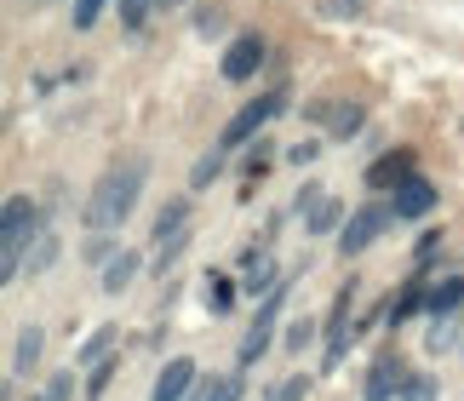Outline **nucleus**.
Returning <instances> with one entry per match:
<instances>
[{"label":"nucleus","instance_id":"25","mask_svg":"<svg viewBox=\"0 0 464 401\" xmlns=\"http://www.w3.org/2000/svg\"><path fill=\"white\" fill-rule=\"evenodd\" d=\"M52 259H58V235H41V247H34V259H29V276H34V269H46Z\"/></svg>","mask_w":464,"mask_h":401},{"label":"nucleus","instance_id":"10","mask_svg":"<svg viewBox=\"0 0 464 401\" xmlns=\"http://www.w3.org/2000/svg\"><path fill=\"white\" fill-rule=\"evenodd\" d=\"M258 64H264V41L258 34H241V41L229 46V58H224V81H246Z\"/></svg>","mask_w":464,"mask_h":401},{"label":"nucleus","instance_id":"7","mask_svg":"<svg viewBox=\"0 0 464 401\" xmlns=\"http://www.w3.org/2000/svg\"><path fill=\"white\" fill-rule=\"evenodd\" d=\"M195 373H201V367H195L189 356H172L167 367H160L155 396H150V401H184V396H189V385H195Z\"/></svg>","mask_w":464,"mask_h":401},{"label":"nucleus","instance_id":"21","mask_svg":"<svg viewBox=\"0 0 464 401\" xmlns=\"http://www.w3.org/2000/svg\"><path fill=\"white\" fill-rule=\"evenodd\" d=\"M338 212H344L338 200H315V207H310V230H315V235H327V230L338 224Z\"/></svg>","mask_w":464,"mask_h":401},{"label":"nucleus","instance_id":"22","mask_svg":"<svg viewBox=\"0 0 464 401\" xmlns=\"http://www.w3.org/2000/svg\"><path fill=\"white\" fill-rule=\"evenodd\" d=\"M430 396H436V378H430V373H413V378L401 385V401H430Z\"/></svg>","mask_w":464,"mask_h":401},{"label":"nucleus","instance_id":"2","mask_svg":"<svg viewBox=\"0 0 464 401\" xmlns=\"http://www.w3.org/2000/svg\"><path fill=\"white\" fill-rule=\"evenodd\" d=\"M29 241H41V207L29 195H6V212H0V264H6V281L24 276Z\"/></svg>","mask_w":464,"mask_h":401},{"label":"nucleus","instance_id":"13","mask_svg":"<svg viewBox=\"0 0 464 401\" xmlns=\"http://www.w3.org/2000/svg\"><path fill=\"white\" fill-rule=\"evenodd\" d=\"M459 304H464V276H448L430 287V316H453Z\"/></svg>","mask_w":464,"mask_h":401},{"label":"nucleus","instance_id":"19","mask_svg":"<svg viewBox=\"0 0 464 401\" xmlns=\"http://www.w3.org/2000/svg\"><path fill=\"white\" fill-rule=\"evenodd\" d=\"M41 401H75V367H69V373H52L46 390H41Z\"/></svg>","mask_w":464,"mask_h":401},{"label":"nucleus","instance_id":"27","mask_svg":"<svg viewBox=\"0 0 464 401\" xmlns=\"http://www.w3.org/2000/svg\"><path fill=\"white\" fill-rule=\"evenodd\" d=\"M103 12V0H75V29H92Z\"/></svg>","mask_w":464,"mask_h":401},{"label":"nucleus","instance_id":"17","mask_svg":"<svg viewBox=\"0 0 464 401\" xmlns=\"http://www.w3.org/2000/svg\"><path fill=\"white\" fill-rule=\"evenodd\" d=\"M390 178H413V155H384L379 167L367 172V184H390Z\"/></svg>","mask_w":464,"mask_h":401},{"label":"nucleus","instance_id":"6","mask_svg":"<svg viewBox=\"0 0 464 401\" xmlns=\"http://www.w3.org/2000/svg\"><path fill=\"white\" fill-rule=\"evenodd\" d=\"M407 361L401 356H379L372 361V373H367V390H362V401H390V396H401V385H407Z\"/></svg>","mask_w":464,"mask_h":401},{"label":"nucleus","instance_id":"3","mask_svg":"<svg viewBox=\"0 0 464 401\" xmlns=\"http://www.w3.org/2000/svg\"><path fill=\"white\" fill-rule=\"evenodd\" d=\"M281 103H287V93H264V98H246V103L236 109V115H229V126L218 132V150H224V155H229V150H241V143L253 138V132H264V121H270Z\"/></svg>","mask_w":464,"mask_h":401},{"label":"nucleus","instance_id":"24","mask_svg":"<svg viewBox=\"0 0 464 401\" xmlns=\"http://www.w3.org/2000/svg\"><path fill=\"white\" fill-rule=\"evenodd\" d=\"M315 327H327V321H293L287 327V350H304V344L315 338Z\"/></svg>","mask_w":464,"mask_h":401},{"label":"nucleus","instance_id":"28","mask_svg":"<svg viewBox=\"0 0 464 401\" xmlns=\"http://www.w3.org/2000/svg\"><path fill=\"white\" fill-rule=\"evenodd\" d=\"M304 396H310V378H304V373H298V378H287V385L276 390V401H304Z\"/></svg>","mask_w":464,"mask_h":401},{"label":"nucleus","instance_id":"12","mask_svg":"<svg viewBox=\"0 0 464 401\" xmlns=\"http://www.w3.org/2000/svg\"><path fill=\"white\" fill-rule=\"evenodd\" d=\"M138 264H144V259H138V252H115V259L110 264H103V293H121V287H132V276H138Z\"/></svg>","mask_w":464,"mask_h":401},{"label":"nucleus","instance_id":"23","mask_svg":"<svg viewBox=\"0 0 464 401\" xmlns=\"http://www.w3.org/2000/svg\"><path fill=\"white\" fill-rule=\"evenodd\" d=\"M121 24H127V29H144L150 24V0H121Z\"/></svg>","mask_w":464,"mask_h":401},{"label":"nucleus","instance_id":"4","mask_svg":"<svg viewBox=\"0 0 464 401\" xmlns=\"http://www.w3.org/2000/svg\"><path fill=\"white\" fill-rule=\"evenodd\" d=\"M287 287H293V281H281L276 293L264 298V309L253 316V333L241 338V367H253V361H258L264 350H270V338H276V321H281V309H287Z\"/></svg>","mask_w":464,"mask_h":401},{"label":"nucleus","instance_id":"5","mask_svg":"<svg viewBox=\"0 0 464 401\" xmlns=\"http://www.w3.org/2000/svg\"><path fill=\"white\" fill-rule=\"evenodd\" d=\"M390 218H396V212L379 207V200H372V207H355V218L344 224V235H338V252H344V259H350V252H367L372 241H379V230L390 224Z\"/></svg>","mask_w":464,"mask_h":401},{"label":"nucleus","instance_id":"32","mask_svg":"<svg viewBox=\"0 0 464 401\" xmlns=\"http://www.w3.org/2000/svg\"><path fill=\"white\" fill-rule=\"evenodd\" d=\"M160 6H172V0H160Z\"/></svg>","mask_w":464,"mask_h":401},{"label":"nucleus","instance_id":"1","mask_svg":"<svg viewBox=\"0 0 464 401\" xmlns=\"http://www.w3.org/2000/svg\"><path fill=\"white\" fill-rule=\"evenodd\" d=\"M144 178H150V155H127L121 167H110L86 195V230L92 235H110L132 218L138 195H144Z\"/></svg>","mask_w":464,"mask_h":401},{"label":"nucleus","instance_id":"14","mask_svg":"<svg viewBox=\"0 0 464 401\" xmlns=\"http://www.w3.org/2000/svg\"><path fill=\"white\" fill-rule=\"evenodd\" d=\"M184 218H189V200H172V207H160V218H155V247H167L172 235H184Z\"/></svg>","mask_w":464,"mask_h":401},{"label":"nucleus","instance_id":"33","mask_svg":"<svg viewBox=\"0 0 464 401\" xmlns=\"http://www.w3.org/2000/svg\"><path fill=\"white\" fill-rule=\"evenodd\" d=\"M29 401H41V396H29Z\"/></svg>","mask_w":464,"mask_h":401},{"label":"nucleus","instance_id":"11","mask_svg":"<svg viewBox=\"0 0 464 401\" xmlns=\"http://www.w3.org/2000/svg\"><path fill=\"white\" fill-rule=\"evenodd\" d=\"M41 344H46V333L29 321L24 333H17V344H12V378H24V373L34 367V361H41Z\"/></svg>","mask_w":464,"mask_h":401},{"label":"nucleus","instance_id":"15","mask_svg":"<svg viewBox=\"0 0 464 401\" xmlns=\"http://www.w3.org/2000/svg\"><path fill=\"white\" fill-rule=\"evenodd\" d=\"M241 396H246V373H224L201 385V401H241Z\"/></svg>","mask_w":464,"mask_h":401},{"label":"nucleus","instance_id":"31","mask_svg":"<svg viewBox=\"0 0 464 401\" xmlns=\"http://www.w3.org/2000/svg\"><path fill=\"white\" fill-rule=\"evenodd\" d=\"M327 12H362V0H327Z\"/></svg>","mask_w":464,"mask_h":401},{"label":"nucleus","instance_id":"8","mask_svg":"<svg viewBox=\"0 0 464 401\" xmlns=\"http://www.w3.org/2000/svg\"><path fill=\"white\" fill-rule=\"evenodd\" d=\"M430 207H436V190L424 184L419 172H413V178H401V184H396V200H390V212H396V218H424Z\"/></svg>","mask_w":464,"mask_h":401},{"label":"nucleus","instance_id":"18","mask_svg":"<svg viewBox=\"0 0 464 401\" xmlns=\"http://www.w3.org/2000/svg\"><path fill=\"white\" fill-rule=\"evenodd\" d=\"M115 333H121V327H110V321H103L98 333L81 344V356H75V361H81V367H86V361H92V367H98V361H103V350H110V344H115Z\"/></svg>","mask_w":464,"mask_h":401},{"label":"nucleus","instance_id":"9","mask_svg":"<svg viewBox=\"0 0 464 401\" xmlns=\"http://www.w3.org/2000/svg\"><path fill=\"white\" fill-rule=\"evenodd\" d=\"M350 304H355V281H350L344 293L333 298V309H327V373L338 367V356H344V321H350Z\"/></svg>","mask_w":464,"mask_h":401},{"label":"nucleus","instance_id":"26","mask_svg":"<svg viewBox=\"0 0 464 401\" xmlns=\"http://www.w3.org/2000/svg\"><path fill=\"white\" fill-rule=\"evenodd\" d=\"M207 281H212V287H207V304H212V309H229V298H236V293H229V281H224V276H207Z\"/></svg>","mask_w":464,"mask_h":401},{"label":"nucleus","instance_id":"16","mask_svg":"<svg viewBox=\"0 0 464 401\" xmlns=\"http://www.w3.org/2000/svg\"><path fill=\"white\" fill-rule=\"evenodd\" d=\"M276 276H281V269H276V259H270V252H264V259L253 252V276H246V293H264V298H270L276 287H281Z\"/></svg>","mask_w":464,"mask_h":401},{"label":"nucleus","instance_id":"20","mask_svg":"<svg viewBox=\"0 0 464 401\" xmlns=\"http://www.w3.org/2000/svg\"><path fill=\"white\" fill-rule=\"evenodd\" d=\"M115 373H121V367H115V361H98V367H92V373H86V396H92V401H98L103 390H110V385H115Z\"/></svg>","mask_w":464,"mask_h":401},{"label":"nucleus","instance_id":"30","mask_svg":"<svg viewBox=\"0 0 464 401\" xmlns=\"http://www.w3.org/2000/svg\"><path fill=\"white\" fill-rule=\"evenodd\" d=\"M441 344H453V321L448 316H436V327H430V350H441Z\"/></svg>","mask_w":464,"mask_h":401},{"label":"nucleus","instance_id":"29","mask_svg":"<svg viewBox=\"0 0 464 401\" xmlns=\"http://www.w3.org/2000/svg\"><path fill=\"white\" fill-rule=\"evenodd\" d=\"M218 167H224V150H212V155L201 161V167H195V190H201V184H207V178L218 172Z\"/></svg>","mask_w":464,"mask_h":401}]
</instances>
